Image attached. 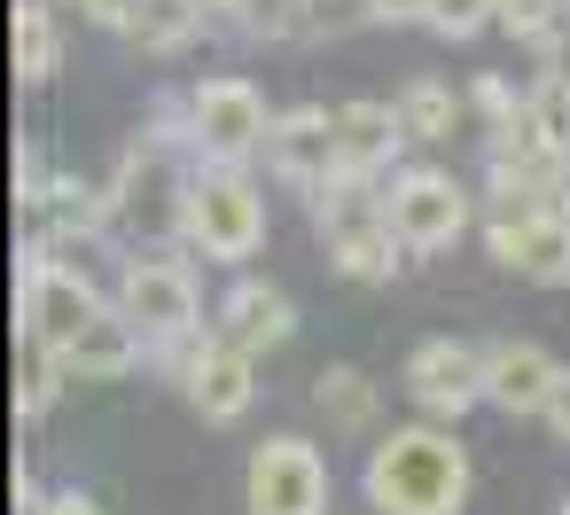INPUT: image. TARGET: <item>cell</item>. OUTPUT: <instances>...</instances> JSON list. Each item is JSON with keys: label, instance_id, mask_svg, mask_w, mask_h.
Listing matches in <instances>:
<instances>
[{"label": "cell", "instance_id": "obj_1", "mask_svg": "<svg viewBox=\"0 0 570 515\" xmlns=\"http://www.w3.org/2000/svg\"><path fill=\"white\" fill-rule=\"evenodd\" d=\"M367 507L383 515H461L469 499V453L453 445V429L414 422L367 445Z\"/></svg>", "mask_w": 570, "mask_h": 515}, {"label": "cell", "instance_id": "obj_2", "mask_svg": "<svg viewBox=\"0 0 570 515\" xmlns=\"http://www.w3.org/2000/svg\"><path fill=\"white\" fill-rule=\"evenodd\" d=\"M180 235H188L204 258L243 266V258H258V242H266V196L243 180V165H196V172H188Z\"/></svg>", "mask_w": 570, "mask_h": 515}, {"label": "cell", "instance_id": "obj_3", "mask_svg": "<svg viewBox=\"0 0 570 515\" xmlns=\"http://www.w3.org/2000/svg\"><path fill=\"white\" fill-rule=\"evenodd\" d=\"M180 211H188V172L173 165V149L165 141L126 149V165L110 180V227L165 242V235H180Z\"/></svg>", "mask_w": 570, "mask_h": 515}, {"label": "cell", "instance_id": "obj_4", "mask_svg": "<svg viewBox=\"0 0 570 515\" xmlns=\"http://www.w3.org/2000/svg\"><path fill=\"white\" fill-rule=\"evenodd\" d=\"M17 289H24V328H32L40 344H56V351H63L95 313H110V297H102L71 258H56V242H48V235L24 250V281H17Z\"/></svg>", "mask_w": 570, "mask_h": 515}, {"label": "cell", "instance_id": "obj_5", "mask_svg": "<svg viewBox=\"0 0 570 515\" xmlns=\"http://www.w3.org/2000/svg\"><path fill=\"white\" fill-rule=\"evenodd\" d=\"M188 126H196V157L204 165H243V157H266V133H274V110L250 79H204L188 95Z\"/></svg>", "mask_w": 570, "mask_h": 515}, {"label": "cell", "instance_id": "obj_6", "mask_svg": "<svg viewBox=\"0 0 570 515\" xmlns=\"http://www.w3.org/2000/svg\"><path fill=\"white\" fill-rule=\"evenodd\" d=\"M118 313L149 336V351L204 328V297H196V274H188L180 258H126V274H118Z\"/></svg>", "mask_w": 570, "mask_h": 515}, {"label": "cell", "instance_id": "obj_7", "mask_svg": "<svg viewBox=\"0 0 570 515\" xmlns=\"http://www.w3.org/2000/svg\"><path fill=\"white\" fill-rule=\"evenodd\" d=\"M484 242L508 274L539 281V289H570V211L554 204H492Z\"/></svg>", "mask_w": 570, "mask_h": 515}, {"label": "cell", "instance_id": "obj_8", "mask_svg": "<svg viewBox=\"0 0 570 515\" xmlns=\"http://www.w3.org/2000/svg\"><path fill=\"white\" fill-rule=\"evenodd\" d=\"M250 515H328V460L305 437H266L250 453Z\"/></svg>", "mask_w": 570, "mask_h": 515}, {"label": "cell", "instance_id": "obj_9", "mask_svg": "<svg viewBox=\"0 0 570 515\" xmlns=\"http://www.w3.org/2000/svg\"><path fill=\"white\" fill-rule=\"evenodd\" d=\"M391 227H399V242L414 250V258H430V250H453L461 242V227H469V188L453 180V172H399L391 180Z\"/></svg>", "mask_w": 570, "mask_h": 515}, {"label": "cell", "instance_id": "obj_10", "mask_svg": "<svg viewBox=\"0 0 570 515\" xmlns=\"http://www.w3.org/2000/svg\"><path fill=\"white\" fill-rule=\"evenodd\" d=\"M406 398L438 422H461L469 406H484V351L476 344H453V336H430L406 351Z\"/></svg>", "mask_w": 570, "mask_h": 515}, {"label": "cell", "instance_id": "obj_11", "mask_svg": "<svg viewBox=\"0 0 570 515\" xmlns=\"http://www.w3.org/2000/svg\"><path fill=\"white\" fill-rule=\"evenodd\" d=\"M180 390H188V406H196L204 422H243V414H250V398H258V359L212 328V336H196V344H188Z\"/></svg>", "mask_w": 570, "mask_h": 515}, {"label": "cell", "instance_id": "obj_12", "mask_svg": "<svg viewBox=\"0 0 570 515\" xmlns=\"http://www.w3.org/2000/svg\"><path fill=\"white\" fill-rule=\"evenodd\" d=\"M266 165L289 180V188H328L344 172V149H336V110H282L274 133H266Z\"/></svg>", "mask_w": 570, "mask_h": 515}, {"label": "cell", "instance_id": "obj_13", "mask_svg": "<svg viewBox=\"0 0 570 515\" xmlns=\"http://www.w3.org/2000/svg\"><path fill=\"white\" fill-rule=\"evenodd\" d=\"M554 383H562V367L539 344H523V336L484 344V406H500V414H547Z\"/></svg>", "mask_w": 570, "mask_h": 515}, {"label": "cell", "instance_id": "obj_14", "mask_svg": "<svg viewBox=\"0 0 570 515\" xmlns=\"http://www.w3.org/2000/svg\"><path fill=\"white\" fill-rule=\"evenodd\" d=\"M212 328H219L227 344H243V351L258 359V351H274V344H289V336H297V305H289V297H282L274 281H235V289L219 297Z\"/></svg>", "mask_w": 570, "mask_h": 515}, {"label": "cell", "instance_id": "obj_15", "mask_svg": "<svg viewBox=\"0 0 570 515\" xmlns=\"http://www.w3.org/2000/svg\"><path fill=\"white\" fill-rule=\"evenodd\" d=\"M141 359H149V336H141L118 305H110V313H95V320L63 344V367H71L79 383H118V375H134Z\"/></svg>", "mask_w": 570, "mask_h": 515}, {"label": "cell", "instance_id": "obj_16", "mask_svg": "<svg viewBox=\"0 0 570 515\" xmlns=\"http://www.w3.org/2000/svg\"><path fill=\"white\" fill-rule=\"evenodd\" d=\"M336 149H344V172L383 180V172H391V157L406 149L399 102H344V110H336Z\"/></svg>", "mask_w": 570, "mask_h": 515}, {"label": "cell", "instance_id": "obj_17", "mask_svg": "<svg viewBox=\"0 0 570 515\" xmlns=\"http://www.w3.org/2000/svg\"><path fill=\"white\" fill-rule=\"evenodd\" d=\"M32 219H40V235H48L56 250H79V242H95V235L110 227V188H87V180L56 172V188L32 204Z\"/></svg>", "mask_w": 570, "mask_h": 515}, {"label": "cell", "instance_id": "obj_18", "mask_svg": "<svg viewBox=\"0 0 570 515\" xmlns=\"http://www.w3.org/2000/svg\"><path fill=\"white\" fill-rule=\"evenodd\" d=\"M212 24V9L204 0H141L134 9V24H126V40L141 48V56H180L196 32Z\"/></svg>", "mask_w": 570, "mask_h": 515}, {"label": "cell", "instance_id": "obj_19", "mask_svg": "<svg viewBox=\"0 0 570 515\" xmlns=\"http://www.w3.org/2000/svg\"><path fill=\"white\" fill-rule=\"evenodd\" d=\"M56 71H63V32L48 17V0H24V9H17V79L48 87Z\"/></svg>", "mask_w": 570, "mask_h": 515}, {"label": "cell", "instance_id": "obj_20", "mask_svg": "<svg viewBox=\"0 0 570 515\" xmlns=\"http://www.w3.org/2000/svg\"><path fill=\"white\" fill-rule=\"evenodd\" d=\"M71 383V367H63V351L56 344H40L32 328H24V351H17V414L24 422H40L48 406H56V390Z\"/></svg>", "mask_w": 570, "mask_h": 515}, {"label": "cell", "instance_id": "obj_21", "mask_svg": "<svg viewBox=\"0 0 570 515\" xmlns=\"http://www.w3.org/2000/svg\"><path fill=\"white\" fill-rule=\"evenodd\" d=\"M399 126H406V141H453V126H461L453 87H445V79H414V87H399Z\"/></svg>", "mask_w": 570, "mask_h": 515}, {"label": "cell", "instance_id": "obj_22", "mask_svg": "<svg viewBox=\"0 0 570 515\" xmlns=\"http://www.w3.org/2000/svg\"><path fill=\"white\" fill-rule=\"evenodd\" d=\"M313 406L328 414V429H367L375 422V383L360 367H321L313 375Z\"/></svg>", "mask_w": 570, "mask_h": 515}, {"label": "cell", "instance_id": "obj_23", "mask_svg": "<svg viewBox=\"0 0 570 515\" xmlns=\"http://www.w3.org/2000/svg\"><path fill=\"white\" fill-rule=\"evenodd\" d=\"M531 126H539V141L562 157L570 149V71H539V87H531Z\"/></svg>", "mask_w": 570, "mask_h": 515}, {"label": "cell", "instance_id": "obj_24", "mask_svg": "<svg viewBox=\"0 0 570 515\" xmlns=\"http://www.w3.org/2000/svg\"><path fill=\"white\" fill-rule=\"evenodd\" d=\"M500 32H508V40H531V48H547V63H554V40H562V0H500Z\"/></svg>", "mask_w": 570, "mask_h": 515}, {"label": "cell", "instance_id": "obj_25", "mask_svg": "<svg viewBox=\"0 0 570 515\" xmlns=\"http://www.w3.org/2000/svg\"><path fill=\"white\" fill-rule=\"evenodd\" d=\"M484 24H500V0H438L430 9V32H445V40H476Z\"/></svg>", "mask_w": 570, "mask_h": 515}, {"label": "cell", "instance_id": "obj_26", "mask_svg": "<svg viewBox=\"0 0 570 515\" xmlns=\"http://www.w3.org/2000/svg\"><path fill=\"white\" fill-rule=\"evenodd\" d=\"M48 188H56V172H48V149H40V141H24V149H17V204L32 211Z\"/></svg>", "mask_w": 570, "mask_h": 515}, {"label": "cell", "instance_id": "obj_27", "mask_svg": "<svg viewBox=\"0 0 570 515\" xmlns=\"http://www.w3.org/2000/svg\"><path fill=\"white\" fill-rule=\"evenodd\" d=\"M469 102L484 110V133H500V126H515V118H523V102H515L500 79H476V95H469Z\"/></svg>", "mask_w": 570, "mask_h": 515}, {"label": "cell", "instance_id": "obj_28", "mask_svg": "<svg viewBox=\"0 0 570 515\" xmlns=\"http://www.w3.org/2000/svg\"><path fill=\"white\" fill-rule=\"evenodd\" d=\"M134 9H141V0H79V17H87V24H102V32H126V24H134Z\"/></svg>", "mask_w": 570, "mask_h": 515}, {"label": "cell", "instance_id": "obj_29", "mask_svg": "<svg viewBox=\"0 0 570 515\" xmlns=\"http://www.w3.org/2000/svg\"><path fill=\"white\" fill-rule=\"evenodd\" d=\"M367 9H375V24H430L438 0H367Z\"/></svg>", "mask_w": 570, "mask_h": 515}, {"label": "cell", "instance_id": "obj_30", "mask_svg": "<svg viewBox=\"0 0 570 515\" xmlns=\"http://www.w3.org/2000/svg\"><path fill=\"white\" fill-rule=\"evenodd\" d=\"M539 422H547V429L570 445V367H562V383H554V398H547V414H539Z\"/></svg>", "mask_w": 570, "mask_h": 515}, {"label": "cell", "instance_id": "obj_31", "mask_svg": "<svg viewBox=\"0 0 570 515\" xmlns=\"http://www.w3.org/2000/svg\"><path fill=\"white\" fill-rule=\"evenodd\" d=\"M547 204H554V211H570V149H562V157H554V172H547Z\"/></svg>", "mask_w": 570, "mask_h": 515}, {"label": "cell", "instance_id": "obj_32", "mask_svg": "<svg viewBox=\"0 0 570 515\" xmlns=\"http://www.w3.org/2000/svg\"><path fill=\"white\" fill-rule=\"evenodd\" d=\"M48 515H102L95 499H79V492H63V499H48Z\"/></svg>", "mask_w": 570, "mask_h": 515}, {"label": "cell", "instance_id": "obj_33", "mask_svg": "<svg viewBox=\"0 0 570 515\" xmlns=\"http://www.w3.org/2000/svg\"><path fill=\"white\" fill-rule=\"evenodd\" d=\"M562 515H570V499H562Z\"/></svg>", "mask_w": 570, "mask_h": 515}]
</instances>
